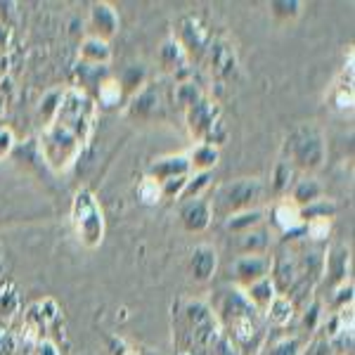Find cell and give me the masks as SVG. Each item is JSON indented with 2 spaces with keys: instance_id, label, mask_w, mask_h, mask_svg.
Instances as JSON below:
<instances>
[{
  "instance_id": "cell-1",
  "label": "cell",
  "mask_w": 355,
  "mask_h": 355,
  "mask_svg": "<svg viewBox=\"0 0 355 355\" xmlns=\"http://www.w3.org/2000/svg\"><path fill=\"white\" fill-rule=\"evenodd\" d=\"M97 102L85 88H67L41 135V154L53 171H69L95 130Z\"/></svg>"
},
{
  "instance_id": "cell-2",
  "label": "cell",
  "mask_w": 355,
  "mask_h": 355,
  "mask_svg": "<svg viewBox=\"0 0 355 355\" xmlns=\"http://www.w3.org/2000/svg\"><path fill=\"white\" fill-rule=\"evenodd\" d=\"M220 318L225 322L223 334L239 348L242 355H256L266 343V327L261 322V313L244 299L242 289H234L225 296L220 306Z\"/></svg>"
},
{
  "instance_id": "cell-3",
  "label": "cell",
  "mask_w": 355,
  "mask_h": 355,
  "mask_svg": "<svg viewBox=\"0 0 355 355\" xmlns=\"http://www.w3.org/2000/svg\"><path fill=\"white\" fill-rule=\"evenodd\" d=\"M71 225L76 232L78 242L85 249H97L105 242V214H102V206L97 202V197L90 190L81 187L73 194L71 202Z\"/></svg>"
},
{
  "instance_id": "cell-4",
  "label": "cell",
  "mask_w": 355,
  "mask_h": 355,
  "mask_svg": "<svg viewBox=\"0 0 355 355\" xmlns=\"http://www.w3.org/2000/svg\"><path fill=\"white\" fill-rule=\"evenodd\" d=\"M287 154L294 168H301L306 173L318 171L324 164V154H327V142H324L322 130L313 123H303L294 128L287 137Z\"/></svg>"
},
{
  "instance_id": "cell-5",
  "label": "cell",
  "mask_w": 355,
  "mask_h": 355,
  "mask_svg": "<svg viewBox=\"0 0 355 355\" xmlns=\"http://www.w3.org/2000/svg\"><path fill=\"white\" fill-rule=\"evenodd\" d=\"M263 194V185L259 178H239V180H230L220 185L214 194L211 204V214L218 218H230L232 214L246 209H256V202Z\"/></svg>"
},
{
  "instance_id": "cell-6",
  "label": "cell",
  "mask_w": 355,
  "mask_h": 355,
  "mask_svg": "<svg viewBox=\"0 0 355 355\" xmlns=\"http://www.w3.org/2000/svg\"><path fill=\"white\" fill-rule=\"evenodd\" d=\"M185 322H187V329H190V339L194 346L202 348V351H214V346L223 336L220 320L214 308L199 299L187 301Z\"/></svg>"
},
{
  "instance_id": "cell-7",
  "label": "cell",
  "mask_w": 355,
  "mask_h": 355,
  "mask_svg": "<svg viewBox=\"0 0 355 355\" xmlns=\"http://www.w3.org/2000/svg\"><path fill=\"white\" fill-rule=\"evenodd\" d=\"M185 116H187V128H190V135L194 140L206 142V145H214V147L220 145V140L225 137V125H223V114L218 102L202 97L197 105H192L185 112Z\"/></svg>"
},
{
  "instance_id": "cell-8",
  "label": "cell",
  "mask_w": 355,
  "mask_h": 355,
  "mask_svg": "<svg viewBox=\"0 0 355 355\" xmlns=\"http://www.w3.org/2000/svg\"><path fill=\"white\" fill-rule=\"evenodd\" d=\"M119 26H121V19H119V12L112 3H93L90 5L88 36L110 43V38H114L119 33Z\"/></svg>"
},
{
  "instance_id": "cell-9",
  "label": "cell",
  "mask_w": 355,
  "mask_h": 355,
  "mask_svg": "<svg viewBox=\"0 0 355 355\" xmlns=\"http://www.w3.org/2000/svg\"><path fill=\"white\" fill-rule=\"evenodd\" d=\"M272 270V256H237L232 263L234 279L239 282V289L249 287L254 282L270 277Z\"/></svg>"
},
{
  "instance_id": "cell-10",
  "label": "cell",
  "mask_w": 355,
  "mask_h": 355,
  "mask_svg": "<svg viewBox=\"0 0 355 355\" xmlns=\"http://www.w3.org/2000/svg\"><path fill=\"white\" fill-rule=\"evenodd\" d=\"M178 36H173L178 43L182 45V50L190 57L192 53H204L209 48V31L202 26V21L197 19L194 15H187L180 19L178 24Z\"/></svg>"
},
{
  "instance_id": "cell-11",
  "label": "cell",
  "mask_w": 355,
  "mask_h": 355,
  "mask_svg": "<svg viewBox=\"0 0 355 355\" xmlns=\"http://www.w3.org/2000/svg\"><path fill=\"white\" fill-rule=\"evenodd\" d=\"M192 173V166L187 154H168V157L154 159L147 168V178H154L157 182L173 180V178H185Z\"/></svg>"
},
{
  "instance_id": "cell-12",
  "label": "cell",
  "mask_w": 355,
  "mask_h": 355,
  "mask_svg": "<svg viewBox=\"0 0 355 355\" xmlns=\"http://www.w3.org/2000/svg\"><path fill=\"white\" fill-rule=\"evenodd\" d=\"M214 220L211 204L204 197L197 199H182L180 204V223L187 232H204Z\"/></svg>"
},
{
  "instance_id": "cell-13",
  "label": "cell",
  "mask_w": 355,
  "mask_h": 355,
  "mask_svg": "<svg viewBox=\"0 0 355 355\" xmlns=\"http://www.w3.org/2000/svg\"><path fill=\"white\" fill-rule=\"evenodd\" d=\"M218 268V254L211 244H199L190 254V272L197 282H209Z\"/></svg>"
},
{
  "instance_id": "cell-14",
  "label": "cell",
  "mask_w": 355,
  "mask_h": 355,
  "mask_svg": "<svg viewBox=\"0 0 355 355\" xmlns=\"http://www.w3.org/2000/svg\"><path fill=\"white\" fill-rule=\"evenodd\" d=\"M57 318H60V306H57L55 299L45 296V299L31 303V306L26 308L24 324H28V327H33V329H38L43 334V331L48 329Z\"/></svg>"
},
{
  "instance_id": "cell-15",
  "label": "cell",
  "mask_w": 355,
  "mask_h": 355,
  "mask_svg": "<svg viewBox=\"0 0 355 355\" xmlns=\"http://www.w3.org/2000/svg\"><path fill=\"white\" fill-rule=\"evenodd\" d=\"M272 244V232L266 225L254 227L237 237V251L239 256H266Z\"/></svg>"
},
{
  "instance_id": "cell-16",
  "label": "cell",
  "mask_w": 355,
  "mask_h": 355,
  "mask_svg": "<svg viewBox=\"0 0 355 355\" xmlns=\"http://www.w3.org/2000/svg\"><path fill=\"white\" fill-rule=\"evenodd\" d=\"M272 218H275V225H277L284 234H291V232L301 230V227L306 225L301 209H299V206H296L294 202H291L289 197L279 199V202L275 204Z\"/></svg>"
},
{
  "instance_id": "cell-17",
  "label": "cell",
  "mask_w": 355,
  "mask_h": 355,
  "mask_svg": "<svg viewBox=\"0 0 355 355\" xmlns=\"http://www.w3.org/2000/svg\"><path fill=\"white\" fill-rule=\"evenodd\" d=\"M322 197H324L322 182H320L318 178H313V175H306V178H299V180H294V185H291V192H289V199L296 206H299V209H306V206L320 202Z\"/></svg>"
},
{
  "instance_id": "cell-18",
  "label": "cell",
  "mask_w": 355,
  "mask_h": 355,
  "mask_svg": "<svg viewBox=\"0 0 355 355\" xmlns=\"http://www.w3.org/2000/svg\"><path fill=\"white\" fill-rule=\"evenodd\" d=\"M78 57H81V64L88 67H110L112 62V48L107 41H100V38L85 36L81 48H78Z\"/></svg>"
},
{
  "instance_id": "cell-19",
  "label": "cell",
  "mask_w": 355,
  "mask_h": 355,
  "mask_svg": "<svg viewBox=\"0 0 355 355\" xmlns=\"http://www.w3.org/2000/svg\"><path fill=\"white\" fill-rule=\"evenodd\" d=\"M209 57H211V64H214V71L220 73V76H232V71L237 69V55H234V48L225 41L211 43Z\"/></svg>"
},
{
  "instance_id": "cell-20",
  "label": "cell",
  "mask_w": 355,
  "mask_h": 355,
  "mask_svg": "<svg viewBox=\"0 0 355 355\" xmlns=\"http://www.w3.org/2000/svg\"><path fill=\"white\" fill-rule=\"evenodd\" d=\"M294 301L289 299L287 294H277L275 299L268 303V308L263 311L266 320L272 324V327H287V324L294 320Z\"/></svg>"
},
{
  "instance_id": "cell-21",
  "label": "cell",
  "mask_w": 355,
  "mask_h": 355,
  "mask_svg": "<svg viewBox=\"0 0 355 355\" xmlns=\"http://www.w3.org/2000/svg\"><path fill=\"white\" fill-rule=\"evenodd\" d=\"M242 294H244V299L256 308V311L263 313L268 308V303H270L279 291L275 289L272 279L266 277V279H261V282H254V284H249V287H244Z\"/></svg>"
},
{
  "instance_id": "cell-22",
  "label": "cell",
  "mask_w": 355,
  "mask_h": 355,
  "mask_svg": "<svg viewBox=\"0 0 355 355\" xmlns=\"http://www.w3.org/2000/svg\"><path fill=\"white\" fill-rule=\"evenodd\" d=\"M187 159H190L192 171H197V173H211V168H216V164H218L220 152H218V147H214V145L197 142V145L192 147V152L187 154Z\"/></svg>"
},
{
  "instance_id": "cell-23",
  "label": "cell",
  "mask_w": 355,
  "mask_h": 355,
  "mask_svg": "<svg viewBox=\"0 0 355 355\" xmlns=\"http://www.w3.org/2000/svg\"><path fill=\"white\" fill-rule=\"evenodd\" d=\"M263 220H266V214L256 206V209H246V211H239V214H232L230 218H225V227L230 230L232 234H244L254 227H261Z\"/></svg>"
},
{
  "instance_id": "cell-24",
  "label": "cell",
  "mask_w": 355,
  "mask_h": 355,
  "mask_svg": "<svg viewBox=\"0 0 355 355\" xmlns=\"http://www.w3.org/2000/svg\"><path fill=\"white\" fill-rule=\"evenodd\" d=\"M187 53L182 50V45L175 38H168L162 48H159V62L168 69V71H180L182 67H187Z\"/></svg>"
},
{
  "instance_id": "cell-25",
  "label": "cell",
  "mask_w": 355,
  "mask_h": 355,
  "mask_svg": "<svg viewBox=\"0 0 355 355\" xmlns=\"http://www.w3.org/2000/svg\"><path fill=\"white\" fill-rule=\"evenodd\" d=\"M121 100H123V85L119 78L107 76L97 83V102H100L105 110H114V107H119L121 105Z\"/></svg>"
},
{
  "instance_id": "cell-26",
  "label": "cell",
  "mask_w": 355,
  "mask_h": 355,
  "mask_svg": "<svg viewBox=\"0 0 355 355\" xmlns=\"http://www.w3.org/2000/svg\"><path fill=\"white\" fill-rule=\"evenodd\" d=\"M327 272L334 275L336 277V284L343 282V279H348V266H351V251L346 249V246H339V249L334 251V254L327 256Z\"/></svg>"
},
{
  "instance_id": "cell-27",
  "label": "cell",
  "mask_w": 355,
  "mask_h": 355,
  "mask_svg": "<svg viewBox=\"0 0 355 355\" xmlns=\"http://www.w3.org/2000/svg\"><path fill=\"white\" fill-rule=\"evenodd\" d=\"M301 12H303V3H299V0H275V3H270V15L277 21H282V24L301 17Z\"/></svg>"
},
{
  "instance_id": "cell-28",
  "label": "cell",
  "mask_w": 355,
  "mask_h": 355,
  "mask_svg": "<svg viewBox=\"0 0 355 355\" xmlns=\"http://www.w3.org/2000/svg\"><path fill=\"white\" fill-rule=\"evenodd\" d=\"M202 90L197 88V83H192V81H182V83H178L175 85V93H173V100H175V105H180V107H185V112L190 110L192 105H197L199 100H202Z\"/></svg>"
},
{
  "instance_id": "cell-29",
  "label": "cell",
  "mask_w": 355,
  "mask_h": 355,
  "mask_svg": "<svg viewBox=\"0 0 355 355\" xmlns=\"http://www.w3.org/2000/svg\"><path fill=\"white\" fill-rule=\"evenodd\" d=\"M137 199H140L145 206H157L164 199L162 182H157L154 178H145V180H140V185H137Z\"/></svg>"
},
{
  "instance_id": "cell-30",
  "label": "cell",
  "mask_w": 355,
  "mask_h": 355,
  "mask_svg": "<svg viewBox=\"0 0 355 355\" xmlns=\"http://www.w3.org/2000/svg\"><path fill=\"white\" fill-rule=\"evenodd\" d=\"M331 306L336 311H343V308H353V279H343V282L334 284V291H331Z\"/></svg>"
},
{
  "instance_id": "cell-31",
  "label": "cell",
  "mask_w": 355,
  "mask_h": 355,
  "mask_svg": "<svg viewBox=\"0 0 355 355\" xmlns=\"http://www.w3.org/2000/svg\"><path fill=\"white\" fill-rule=\"evenodd\" d=\"M331 105H334L339 112L353 110V81L334 85V90H331Z\"/></svg>"
},
{
  "instance_id": "cell-32",
  "label": "cell",
  "mask_w": 355,
  "mask_h": 355,
  "mask_svg": "<svg viewBox=\"0 0 355 355\" xmlns=\"http://www.w3.org/2000/svg\"><path fill=\"white\" fill-rule=\"evenodd\" d=\"M291 178H294V166H291L289 162H279L277 171H275V182H272L275 192H277V194L289 192L291 185H294V180H291Z\"/></svg>"
},
{
  "instance_id": "cell-33",
  "label": "cell",
  "mask_w": 355,
  "mask_h": 355,
  "mask_svg": "<svg viewBox=\"0 0 355 355\" xmlns=\"http://www.w3.org/2000/svg\"><path fill=\"white\" fill-rule=\"evenodd\" d=\"M303 230L311 239L320 242V239H327V234L331 232V218H308Z\"/></svg>"
},
{
  "instance_id": "cell-34",
  "label": "cell",
  "mask_w": 355,
  "mask_h": 355,
  "mask_svg": "<svg viewBox=\"0 0 355 355\" xmlns=\"http://www.w3.org/2000/svg\"><path fill=\"white\" fill-rule=\"evenodd\" d=\"M209 185H211V173H197L194 178H190V180H187L185 192H182L180 199H197V197H202V192Z\"/></svg>"
},
{
  "instance_id": "cell-35",
  "label": "cell",
  "mask_w": 355,
  "mask_h": 355,
  "mask_svg": "<svg viewBox=\"0 0 355 355\" xmlns=\"http://www.w3.org/2000/svg\"><path fill=\"white\" fill-rule=\"evenodd\" d=\"M268 355H301V341L296 339V336L282 339V341L275 343V346L268 348Z\"/></svg>"
},
{
  "instance_id": "cell-36",
  "label": "cell",
  "mask_w": 355,
  "mask_h": 355,
  "mask_svg": "<svg viewBox=\"0 0 355 355\" xmlns=\"http://www.w3.org/2000/svg\"><path fill=\"white\" fill-rule=\"evenodd\" d=\"M19 308V296L12 287L0 289V315H12Z\"/></svg>"
},
{
  "instance_id": "cell-37",
  "label": "cell",
  "mask_w": 355,
  "mask_h": 355,
  "mask_svg": "<svg viewBox=\"0 0 355 355\" xmlns=\"http://www.w3.org/2000/svg\"><path fill=\"white\" fill-rule=\"evenodd\" d=\"M33 355H62L60 353V346L53 341V339H38L33 343Z\"/></svg>"
},
{
  "instance_id": "cell-38",
  "label": "cell",
  "mask_w": 355,
  "mask_h": 355,
  "mask_svg": "<svg viewBox=\"0 0 355 355\" xmlns=\"http://www.w3.org/2000/svg\"><path fill=\"white\" fill-rule=\"evenodd\" d=\"M15 147V133L12 128H8V125H0V159L5 157V154H10V150Z\"/></svg>"
},
{
  "instance_id": "cell-39",
  "label": "cell",
  "mask_w": 355,
  "mask_h": 355,
  "mask_svg": "<svg viewBox=\"0 0 355 355\" xmlns=\"http://www.w3.org/2000/svg\"><path fill=\"white\" fill-rule=\"evenodd\" d=\"M214 355H242V353H239V348L234 346L225 334H223L218 339V343L214 346Z\"/></svg>"
},
{
  "instance_id": "cell-40",
  "label": "cell",
  "mask_w": 355,
  "mask_h": 355,
  "mask_svg": "<svg viewBox=\"0 0 355 355\" xmlns=\"http://www.w3.org/2000/svg\"><path fill=\"white\" fill-rule=\"evenodd\" d=\"M15 351V336L10 331H0V355H12Z\"/></svg>"
},
{
  "instance_id": "cell-41",
  "label": "cell",
  "mask_w": 355,
  "mask_h": 355,
  "mask_svg": "<svg viewBox=\"0 0 355 355\" xmlns=\"http://www.w3.org/2000/svg\"><path fill=\"white\" fill-rule=\"evenodd\" d=\"M114 355H137V351L130 346H123V351H114Z\"/></svg>"
}]
</instances>
